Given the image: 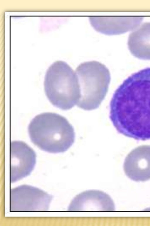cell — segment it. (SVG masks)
<instances>
[{
	"instance_id": "cell-1",
	"label": "cell",
	"mask_w": 150,
	"mask_h": 226,
	"mask_svg": "<svg viewBox=\"0 0 150 226\" xmlns=\"http://www.w3.org/2000/svg\"><path fill=\"white\" fill-rule=\"evenodd\" d=\"M109 116L120 133L136 140L150 139V67L132 74L115 90Z\"/></svg>"
},
{
	"instance_id": "cell-2",
	"label": "cell",
	"mask_w": 150,
	"mask_h": 226,
	"mask_svg": "<svg viewBox=\"0 0 150 226\" xmlns=\"http://www.w3.org/2000/svg\"><path fill=\"white\" fill-rule=\"evenodd\" d=\"M28 130L34 144L50 153L64 152L75 141V133L72 126L65 117L55 113L37 115L30 122Z\"/></svg>"
},
{
	"instance_id": "cell-3",
	"label": "cell",
	"mask_w": 150,
	"mask_h": 226,
	"mask_svg": "<svg viewBox=\"0 0 150 226\" xmlns=\"http://www.w3.org/2000/svg\"><path fill=\"white\" fill-rule=\"evenodd\" d=\"M44 86L46 95L51 103L63 110L72 108L77 105L80 98L76 73L64 61H57L49 67Z\"/></svg>"
},
{
	"instance_id": "cell-4",
	"label": "cell",
	"mask_w": 150,
	"mask_h": 226,
	"mask_svg": "<svg viewBox=\"0 0 150 226\" xmlns=\"http://www.w3.org/2000/svg\"><path fill=\"white\" fill-rule=\"evenodd\" d=\"M75 73L81 95L77 107L86 110L98 108L108 91L111 79L108 69L99 62L91 61L80 64Z\"/></svg>"
},
{
	"instance_id": "cell-5",
	"label": "cell",
	"mask_w": 150,
	"mask_h": 226,
	"mask_svg": "<svg viewBox=\"0 0 150 226\" xmlns=\"http://www.w3.org/2000/svg\"><path fill=\"white\" fill-rule=\"evenodd\" d=\"M52 197L38 188L23 185L10 191V210L12 212L46 211Z\"/></svg>"
},
{
	"instance_id": "cell-6",
	"label": "cell",
	"mask_w": 150,
	"mask_h": 226,
	"mask_svg": "<svg viewBox=\"0 0 150 226\" xmlns=\"http://www.w3.org/2000/svg\"><path fill=\"white\" fill-rule=\"evenodd\" d=\"M36 162L34 151L25 142L10 143V181L13 183L30 175Z\"/></svg>"
},
{
	"instance_id": "cell-7",
	"label": "cell",
	"mask_w": 150,
	"mask_h": 226,
	"mask_svg": "<svg viewBox=\"0 0 150 226\" xmlns=\"http://www.w3.org/2000/svg\"><path fill=\"white\" fill-rule=\"evenodd\" d=\"M123 168L126 175L135 181L150 179V145H143L133 149L125 158Z\"/></svg>"
},
{
	"instance_id": "cell-8",
	"label": "cell",
	"mask_w": 150,
	"mask_h": 226,
	"mask_svg": "<svg viewBox=\"0 0 150 226\" xmlns=\"http://www.w3.org/2000/svg\"><path fill=\"white\" fill-rule=\"evenodd\" d=\"M115 209L114 202L108 195L95 190L84 191L77 195L68 209L69 211H113Z\"/></svg>"
},
{
	"instance_id": "cell-9",
	"label": "cell",
	"mask_w": 150,
	"mask_h": 226,
	"mask_svg": "<svg viewBox=\"0 0 150 226\" xmlns=\"http://www.w3.org/2000/svg\"><path fill=\"white\" fill-rule=\"evenodd\" d=\"M140 17L98 16L89 17L91 25L97 31L105 34H122L135 29L140 24Z\"/></svg>"
},
{
	"instance_id": "cell-10",
	"label": "cell",
	"mask_w": 150,
	"mask_h": 226,
	"mask_svg": "<svg viewBox=\"0 0 150 226\" xmlns=\"http://www.w3.org/2000/svg\"><path fill=\"white\" fill-rule=\"evenodd\" d=\"M128 45L136 57L150 60V22L144 23L130 34Z\"/></svg>"
}]
</instances>
